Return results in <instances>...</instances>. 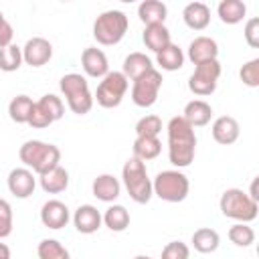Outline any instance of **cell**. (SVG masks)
Masks as SVG:
<instances>
[{"label":"cell","instance_id":"3957f363","mask_svg":"<svg viewBox=\"0 0 259 259\" xmlns=\"http://www.w3.org/2000/svg\"><path fill=\"white\" fill-rule=\"evenodd\" d=\"M121 182L130 194V198L138 204H146L152 198V180L146 170V162L138 158H127L121 168Z\"/></svg>","mask_w":259,"mask_h":259},{"label":"cell","instance_id":"9a60e30c","mask_svg":"<svg viewBox=\"0 0 259 259\" xmlns=\"http://www.w3.org/2000/svg\"><path fill=\"white\" fill-rule=\"evenodd\" d=\"M186 57H188V61L194 67L200 65V63H206V61H217V57H219V45L210 36H196L194 40H190Z\"/></svg>","mask_w":259,"mask_h":259},{"label":"cell","instance_id":"7bdbcfd3","mask_svg":"<svg viewBox=\"0 0 259 259\" xmlns=\"http://www.w3.org/2000/svg\"><path fill=\"white\" fill-rule=\"evenodd\" d=\"M247 194H249L253 200H257V202H259V194H257V178H253V182H251V190H249Z\"/></svg>","mask_w":259,"mask_h":259},{"label":"cell","instance_id":"d6a6232c","mask_svg":"<svg viewBox=\"0 0 259 259\" xmlns=\"http://www.w3.org/2000/svg\"><path fill=\"white\" fill-rule=\"evenodd\" d=\"M227 235L237 247H251L255 243V231L253 227H249V223H235Z\"/></svg>","mask_w":259,"mask_h":259},{"label":"cell","instance_id":"d4e9b609","mask_svg":"<svg viewBox=\"0 0 259 259\" xmlns=\"http://www.w3.org/2000/svg\"><path fill=\"white\" fill-rule=\"evenodd\" d=\"M190 243H192V247L198 251V253H214L217 249H219V245H221V237H219V233L214 231V229H210V227H200V229H196L194 233H192V239H190Z\"/></svg>","mask_w":259,"mask_h":259},{"label":"cell","instance_id":"30bf717a","mask_svg":"<svg viewBox=\"0 0 259 259\" xmlns=\"http://www.w3.org/2000/svg\"><path fill=\"white\" fill-rule=\"evenodd\" d=\"M162 89V73L158 69H150L142 77H138L132 85V101L138 107H152L158 101Z\"/></svg>","mask_w":259,"mask_h":259},{"label":"cell","instance_id":"ac0fdd59","mask_svg":"<svg viewBox=\"0 0 259 259\" xmlns=\"http://www.w3.org/2000/svg\"><path fill=\"white\" fill-rule=\"evenodd\" d=\"M91 192L101 202H115L121 194V182L113 174H99L91 184Z\"/></svg>","mask_w":259,"mask_h":259},{"label":"cell","instance_id":"cb8c5ba5","mask_svg":"<svg viewBox=\"0 0 259 259\" xmlns=\"http://www.w3.org/2000/svg\"><path fill=\"white\" fill-rule=\"evenodd\" d=\"M168 16V6L160 0H144L138 6V18L150 26V24H164Z\"/></svg>","mask_w":259,"mask_h":259},{"label":"cell","instance_id":"e0dca14e","mask_svg":"<svg viewBox=\"0 0 259 259\" xmlns=\"http://www.w3.org/2000/svg\"><path fill=\"white\" fill-rule=\"evenodd\" d=\"M103 219L101 212L93 206V204H81L75 212H73V225L81 235H93L99 231Z\"/></svg>","mask_w":259,"mask_h":259},{"label":"cell","instance_id":"8992f818","mask_svg":"<svg viewBox=\"0 0 259 259\" xmlns=\"http://www.w3.org/2000/svg\"><path fill=\"white\" fill-rule=\"evenodd\" d=\"M130 28V20L121 10H105L93 22V38L103 47L117 45Z\"/></svg>","mask_w":259,"mask_h":259},{"label":"cell","instance_id":"d590c367","mask_svg":"<svg viewBox=\"0 0 259 259\" xmlns=\"http://www.w3.org/2000/svg\"><path fill=\"white\" fill-rule=\"evenodd\" d=\"M239 77H241L243 85L253 87V89L259 87V59H251V61H247V63L241 67Z\"/></svg>","mask_w":259,"mask_h":259},{"label":"cell","instance_id":"d6986e66","mask_svg":"<svg viewBox=\"0 0 259 259\" xmlns=\"http://www.w3.org/2000/svg\"><path fill=\"white\" fill-rule=\"evenodd\" d=\"M182 20L190 30H204L210 24V8L204 2H190L182 10Z\"/></svg>","mask_w":259,"mask_h":259},{"label":"cell","instance_id":"836d02e7","mask_svg":"<svg viewBox=\"0 0 259 259\" xmlns=\"http://www.w3.org/2000/svg\"><path fill=\"white\" fill-rule=\"evenodd\" d=\"M36 105L51 117L53 123H55L57 119H61L63 113H65V103H63V99H61L59 95H55V93H47V95H42V97L36 101Z\"/></svg>","mask_w":259,"mask_h":259},{"label":"cell","instance_id":"83f0119b","mask_svg":"<svg viewBox=\"0 0 259 259\" xmlns=\"http://www.w3.org/2000/svg\"><path fill=\"white\" fill-rule=\"evenodd\" d=\"M101 219H103V225L113 233H121L130 227V212L123 204H111L101 214Z\"/></svg>","mask_w":259,"mask_h":259},{"label":"cell","instance_id":"f35d334b","mask_svg":"<svg viewBox=\"0 0 259 259\" xmlns=\"http://www.w3.org/2000/svg\"><path fill=\"white\" fill-rule=\"evenodd\" d=\"M243 36L247 40V45L251 49H257L259 47V18L253 16L245 22V28H243Z\"/></svg>","mask_w":259,"mask_h":259},{"label":"cell","instance_id":"9c48e42d","mask_svg":"<svg viewBox=\"0 0 259 259\" xmlns=\"http://www.w3.org/2000/svg\"><path fill=\"white\" fill-rule=\"evenodd\" d=\"M221 63L217 61H206L194 67V73L188 77V89L198 95V97H206L212 95L217 85H219V77H221Z\"/></svg>","mask_w":259,"mask_h":259},{"label":"cell","instance_id":"277c9868","mask_svg":"<svg viewBox=\"0 0 259 259\" xmlns=\"http://www.w3.org/2000/svg\"><path fill=\"white\" fill-rule=\"evenodd\" d=\"M59 89L63 93V97L67 99V105L73 113L77 115H85L91 111L93 107V93L89 89L87 79L81 73H67L61 77L59 81Z\"/></svg>","mask_w":259,"mask_h":259},{"label":"cell","instance_id":"7c38bea8","mask_svg":"<svg viewBox=\"0 0 259 259\" xmlns=\"http://www.w3.org/2000/svg\"><path fill=\"white\" fill-rule=\"evenodd\" d=\"M53 57V45L42 36H32L22 47V61L30 67H42Z\"/></svg>","mask_w":259,"mask_h":259},{"label":"cell","instance_id":"52a82bcc","mask_svg":"<svg viewBox=\"0 0 259 259\" xmlns=\"http://www.w3.org/2000/svg\"><path fill=\"white\" fill-rule=\"evenodd\" d=\"M152 192L164 202H182L190 192L188 176L180 170H162L152 180Z\"/></svg>","mask_w":259,"mask_h":259},{"label":"cell","instance_id":"b9f144b4","mask_svg":"<svg viewBox=\"0 0 259 259\" xmlns=\"http://www.w3.org/2000/svg\"><path fill=\"white\" fill-rule=\"evenodd\" d=\"M0 259H12L10 255V247L6 243H0Z\"/></svg>","mask_w":259,"mask_h":259},{"label":"cell","instance_id":"484cf974","mask_svg":"<svg viewBox=\"0 0 259 259\" xmlns=\"http://www.w3.org/2000/svg\"><path fill=\"white\" fill-rule=\"evenodd\" d=\"M217 14L225 24H239L247 14V4L243 0H221Z\"/></svg>","mask_w":259,"mask_h":259},{"label":"cell","instance_id":"e575fe53","mask_svg":"<svg viewBox=\"0 0 259 259\" xmlns=\"http://www.w3.org/2000/svg\"><path fill=\"white\" fill-rule=\"evenodd\" d=\"M162 132V119L154 113L144 115L138 119L136 123V136H148V138H158V134Z\"/></svg>","mask_w":259,"mask_h":259},{"label":"cell","instance_id":"4316f807","mask_svg":"<svg viewBox=\"0 0 259 259\" xmlns=\"http://www.w3.org/2000/svg\"><path fill=\"white\" fill-rule=\"evenodd\" d=\"M162 152V142L160 138H148V136H136L134 140V158L148 162L158 158Z\"/></svg>","mask_w":259,"mask_h":259},{"label":"cell","instance_id":"4dcf8cb0","mask_svg":"<svg viewBox=\"0 0 259 259\" xmlns=\"http://www.w3.org/2000/svg\"><path fill=\"white\" fill-rule=\"evenodd\" d=\"M22 47L18 45H8L4 49H0V71L4 73H14L20 69L22 65Z\"/></svg>","mask_w":259,"mask_h":259},{"label":"cell","instance_id":"f546056e","mask_svg":"<svg viewBox=\"0 0 259 259\" xmlns=\"http://www.w3.org/2000/svg\"><path fill=\"white\" fill-rule=\"evenodd\" d=\"M32 107H34V101L28 95H16L8 103V115L14 123H28Z\"/></svg>","mask_w":259,"mask_h":259},{"label":"cell","instance_id":"8d00e7d4","mask_svg":"<svg viewBox=\"0 0 259 259\" xmlns=\"http://www.w3.org/2000/svg\"><path fill=\"white\" fill-rule=\"evenodd\" d=\"M12 225H14V219H12V206L6 198H0V239H6L10 237L12 233Z\"/></svg>","mask_w":259,"mask_h":259},{"label":"cell","instance_id":"ffe728a7","mask_svg":"<svg viewBox=\"0 0 259 259\" xmlns=\"http://www.w3.org/2000/svg\"><path fill=\"white\" fill-rule=\"evenodd\" d=\"M182 117L188 121L190 127H202L210 121L212 117V107L210 103H206L204 99H192L184 105V111H182Z\"/></svg>","mask_w":259,"mask_h":259},{"label":"cell","instance_id":"74e56055","mask_svg":"<svg viewBox=\"0 0 259 259\" xmlns=\"http://www.w3.org/2000/svg\"><path fill=\"white\" fill-rule=\"evenodd\" d=\"M188 257H190V249L182 241H170L162 249V259H188Z\"/></svg>","mask_w":259,"mask_h":259},{"label":"cell","instance_id":"f1b7e54d","mask_svg":"<svg viewBox=\"0 0 259 259\" xmlns=\"http://www.w3.org/2000/svg\"><path fill=\"white\" fill-rule=\"evenodd\" d=\"M156 63L160 65L162 71H178L184 65V53H182V49L178 45L170 42L166 49H162L156 55Z\"/></svg>","mask_w":259,"mask_h":259},{"label":"cell","instance_id":"ab89813d","mask_svg":"<svg viewBox=\"0 0 259 259\" xmlns=\"http://www.w3.org/2000/svg\"><path fill=\"white\" fill-rule=\"evenodd\" d=\"M53 121H51V117L36 105V101H34V107H32V113H30V117H28V125L30 127H36V130H42V127H49Z\"/></svg>","mask_w":259,"mask_h":259},{"label":"cell","instance_id":"8fae6325","mask_svg":"<svg viewBox=\"0 0 259 259\" xmlns=\"http://www.w3.org/2000/svg\"><path fill=\"white\" fill-rule=\"evenodd\" d=\"M6 184H8V190L12 196L16 198H28L34 188H36V178H34V172L20 166V168H12L8 172V178H6Z\"/></svg>","mask_w":259,"mask_h":259},{"label":"cell","instance_id":"5bb4252c","mask_svg":"<svg viewBox=\"0 0 259 259\" xmlns=\"http://www.w3.org/2000/svg\"><path fill=\"white\" fill-rule=\"evenodd\" d=\"M81 67H83L85 75L93 77V79H103L109 73L107 55L101 49H97V47H87L81 53Z\"/></svg>","mask_w":259,"mask_h":259},{"label":"cell","instance_id":"ba28073f","mask_svg":"<svg viewBox=\"0 0 259 259\" xmlns=\"http://www.w3.org/2000/svg\"><path fill=\"white\" fill-rule=\"evenodd\" d=\"M127 87H130V81L121 71H109L99 81L93 101H97V105H101L103 109H113L123 101Z\"/></svg>","mask_w":259,"mask_h":259},{"label":"cell","instance_id":"603a6c76","mask_svg":"<svg viewBox=\"0 0 259 259\" xmlns=\"http://www.w3.org/2000/svg\"><path fill=\"white\" fill-rule=\"evenodd\" d=\"M150 69H154L152 65V59L146 55V53H130L125 59H123V67H121V73L127 77V81H136L138 77H142L144 73H148Z\"/></svg>","mask_w":259,"mask_h":259},{"label":"cell","instance_id":"2e32d148","mask_svg":"<svg viewBox=\"0 0 259 259\" xmlns=\"http://www.w3.org/2000/svg\"><path fill=\"white\" fill-rule=\"evenodd\" d=\"M210 132H212V138H214L217 144H221V146H231V144H235V142L239 140V136H241V125H239V121H237L235 117H231V115H221V117H217V119L212 121Z\"/></svg>","mask_w":259,"mask_h":259},{"label":"cell","instance_id":"4fadbf2b","mask_svg":"<svg viewBox=\"0 0 259 259\" xmlns=\"http://www.w3.org/2000/svg\"><path fill=\"white\" fill-rule=\"evenodd\" d=\"M71 214H69V206L57 198H51L47 200L42 206H40V223L47 227V229H53V231H59L63 227H67Z\"/></svg>","mask_w":259,"mask_h":259},{"label":"cell","instance_id":"60d3db41","mask_svg":"<svg viewBox=\"0 0 259 259\" xmlns=\"http://www.w3.org/2000/svg\"><path fill=\"white\" fill-rule=\"evenodd\" d=\"M12 36H14L12 24L4 18V14H2V10H0V49L12 45Z\"/></svg>","mask_w":259,"mask_h":259},{"label":"cell","instance_id":"6da1fadb","mask_svg":"<svg viewBox=\"0 0 259 259\" xmlns=\"http://www.w3.org/2000/svg\"><path fill=\"white\" fill-rule=\"evenodd\" d=\"M168 160L176 168H186L194 162L196 154V134L194 127L182 115H174L168 121Z\"/></svg>","mask_w":259,"mask_h":259},{"label":"cell","instance_id":"7402d4cb","mask_svg":"<svg viewBox=\"0 0 259 259\" xmlns=\"http://www.w3.org/2000/svg\"><path fill=\"white\" fill-rule=\"evenodd\" d=\"M142 40H144L146 49H150L152 53L158 55L162 49H166L172 42V36H170V30L166 24H150L144 28Z\"/></svg>","mask_w":259,"mask_h":259},{"label":"cell","instance_id":"5b68a950","mask_svg":"<svg viewBox=\"0 0 259 259\" xmlns=\"http://www.w3.org/2000/svg\"><path fill=\"white\" fill-rule=\"evenodd\" d=\"M219 206L227 219H233L237 223H251L257 219V212H259V202L253 200L241 188H227L221 194Z\"/></svg>","mask_w":259,"mask_h":259},{"label":"cell","instance_id":"44dd1931","mask_svg":"<svg viewBox=\"0 0 259 259\" xmlns=\"http://www.w3.org/2000/svg\"><path fill=\"white\" fill-rule=\"evenodd\" d=\"M38 180H40V188L47 194H61V192H65L69 188V172L61 164L57 168L40 174Z\"/></svg>","mask_w":259,"mask_h":259},{"label":"cell","instance_id":"1f68e13d","mask_svg":"<svg viewBox=\"0 0 259 259\" xmlns=\"http://www.w3.org/2000/svg\"><path fill=\"white\" fill-rule=\"evenodd\" d=\"M38 259H71L69 249L57 239H42L36 247Z\"/></svg>","mask_w":259,"mask_h":259},{"label":"cell","instance_id":"7a4b0ae2","mask_svg":"<svg viewBox=\"0 0 259 259\" xmlns=\"http://www.w3.org/2000/svg\"><path fill=\"white\" fill-rule=\"evenodd\" d=\"M18 158L24 164V168L32 170L34 174H45L59 166L61 162V150L55 144H47L40 140H28L20 146Z\"/></svg>","mask_w":259,"mask_h":259},{"label":"cell","instance_id":"ee69618b","mask_svg":"<svg viewBox=\"0 0 259 259\" xmlns=\"http://www.w3.org/2000/svg\"><path fill=\"white\" fill-rule=\"evenodd\" d=\"M134 259H152V257H148V255H136Z\"/></svg>","mask_w":259,"mask_h":259}]
</instances>
